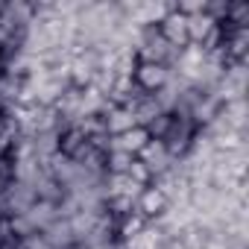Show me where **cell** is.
<instances>
[{"instance_id":"5","label":"cell","mask_w":249,"mask_h":249,"mask_svg":"<svg viewBox=\"0 0 249 249\" xmlns=\"http://www.w3.org/2000/svg\"><path fill=\"white\" fill-rule=\"evenodd\" d=\"M135 211L150 223V220H156V217H161V214L167 211V196H164L159 188L147 185V188L135 196Z\"/></svg>"},{"instance_id":"4","label":"cell","mask_w":249,"mask_h":249,"mask_svg":"<svg viewBox=\"0 0 249 249\" xmlns=\"http://www.w3.org/2000/svg\"><path fill=\"white\" fill-rule=\"evenodd\" d=\"M135 159H141V161L150 167V173H153V176L167 173V170H170V164L176 161V159H170V153H167L164 141H159V138H150V141H147V147H144Z\"/></svg>"},{"instance_id":"7","label":"cell","mask_w":249,"mask_h":249,"mask_svg":"<svg viewBox=\"0 0 249 249\" xmlns=\"http://www.w3.org/2000/svg\"><path fill=\"white\" fill-rule=\"evenodd\" d=\"M53 249H68V246H73L76 240H73V231H71V223L65 220V217H56L44 231H38Z\"/></svg>"},{"instance_id":"16","label":"cell","mask_w":249,"mask_h":249,"mask_svg":"<svg viewBox=\"0 0 249 249\" xmlns=\"http://www.w3.org/2000/svg\"><path fill=\"white\" fill-rule=\"evenodd\" d=\"M9 229H12V234H15L18 240H27L30 234H38V231L30 226V220H27L24 214H18V217H9Z\"/></svg>"},{"instance_id":"14","label":"cell","mask_w":249,"mask_h":249,"mask_svg":"<svg viewBox=\"0 0 249 249\" xmlns=\"http://www.w3.org/2000/svg\"><path fill=\"white\" fill-rule=\"evenodd\" d=\"M132 164V156L120 153V150H108L106 153V173H126Z\"/></svg>"},{"instance_id":"18","label":"cell","mask_w":249,"mask_h":249,"mask_svg":"<svg viewBox=\"0 0 249 249\" xmlns=\"http://www.w3.org/2000/svg\"><path fill=\"white\" fill-rule=\"evenodd\" d=\"M161 249H185V246H182V240H179V237H167V240L161 243Z\"/></svg>"},{"instance_id":"3","label":"cell","mask_w":249,"mask_h":249,"mask_svg":"<svg viewBox=\"0 0 249 249\" xmlns=\"http://www.w3.org/2000/svg\"><path fill=\"white\" fill-rule=\"evenodd\" d=\"M100 117H103V126H106V135H108V138H117V135H123V132H129L132 126H138L132 108H126V106H111V103H108V108H106Z\"/></svg>"},{"instance_id":"2","label":"cell","mask_w":249,"mask_h":249,"mask_svg":"<svg viewBox=\"0 0 249 249\" xmlns=\"http://www.w3.org/2000/svg\"><path fill=\"white\" fill-rule=\"evenodd\" d=\"M159 33H161V38H164L170 47H176V50H182V47L191 44V41H188V21H185V15L176 12V3H173V9L161 18Z\"/></svg>"},{"instance_id":"12","label":"cell","mask_w":249,"mask_h":249,"mask_svg":"<svg viewBox=\"0 0 249 249\" xmlns=\"http://www.w3.org/2000/svg\"><path fill=\"white\" fill-rule=\"evenodd\" d=\"M132 114H135V120H138V126H150V123L161 114V106L156 103L153 94H144V97L132 106Z\"/></svg>"},{"instance_id":"8","label":"cell","mask_w":249,"mask_h":249,"mask_svg":"<svg viewBox=\"0 0 249 249\" xmlns=\"http://www.w3.org/2000/svg\"><path fill=\"white\" fill-rule=\"evenodd\" d=\"M27 220H30V226L36 229V231H44L56 217H59V211H56V205L53 202H41V199H36L30 208H27V214H24Z\"/></svg>"},{"instance_id":"17","label":"cell","mask_w":249,"mask_h":249,"mask_svg":"<svg viewBox=\"0 0 249 249\" xmlns=\"http://www.w3.org/2000/svg\"><path fill=\"white\" fill-rule=\"evenodd\" d=\"M21 246H24V249H53L41 234H30L27 240H21Z\"/></svg>"},{"instance_id":"15","label":"cell","mask_w":249,"mask_h":249,"mask_svg":"<svg viewBox=\"0 0 249 249\" xmlns=\"http://www.w3.org/2000/svg\"><path fill=\"white\" fill-rule=\"evenodd\" d=\"M126 176L135 182V185H141V188H147L150 182H153V173H150V167L141 161V159H132V164H129V170H126Z\"/></svg>"},{"instance_id":"11","label":"cell","mask_w":249,"mask_h":249,"mask_svg":"<svg viewBox=\"0 0 249 249\" xmlns=\"http://www.w3.org/2000/svg\"><path fill=\"white\" fill-rule=\"evenodd\" d=\"M85 135L79 132V126H62L59 129V153L65 159H76V153L85 147Z\"/></svg>"},{"instance_id":"1","label":"cell","mask_w":249,"mask_h":249,"mask_svg":"<svg viewBox=\"0 0 249 249\" xmlns=\"http://www.w3.org/2000/svg\"><path fill=\"white\" fill-rule=\"evenodd\" d=\"M132 79H135V85H138L144 94H156V91H161V88L167 85L170 68H167V65H156V62H138Z\"/></svg>"},{"instance_id":"13","label":"cell","mask_w":249,"mask_h":249,"mask_svg":"<svg viewBox=\"0 0 249 249\" xmlns=\"http://www.w3.org/2000/svg\"><path fill=\"white\" fill-rule=\"evenodd\" d=\"M179 240H182L185 249H205V243H208V231H205L199 223H194V226H188V229L179 231Z\"/></svg>"},{"instance_id":"9","label":"cell","mask_w":249,"mask_h":249,"mask_svg":"<svg viewBox=\"0 0 249 249\" xmlns=\"http://www.w3.org/2000/svg\"><path fill=\"white\" fill-rule=\"evenodd\" d=\"M144 229H147V220H144L138 211H129V214L117 217V223H114V237H117V240H132V237H138Z\"/></svg>"},{"instance_id":"10","label":"cell","mask_w":249,"mask_h":249,"mask_svg":"<svg viewBox=\"0 0 249 249\" xmlns=\"http://www.w3.org/2000/svg\"><path fill=\"white\" fill-rule=\"evenodd\" d=\"M185 21H188V41H191V44H202V41L208 38V33L217 27V21H214L211 15H205V9L196 12V15H188Z\"/></svg>"},{"instance_id":"6","label":"cell","mask_w":249,"mask_h":249,"mask_svg":"<svg viewBox=\"0 0 249 249\" xmlns=\"http://www.w3.org/2000/svg\"><path fill=\"white\" fill-rule=\"evenodd\" d=\"M147 141H150V132L144 126H132L129 132H123L117 138H108V150H120V153H126V156L135 159L147 147Z\"/></svg>"}]
</instances>
